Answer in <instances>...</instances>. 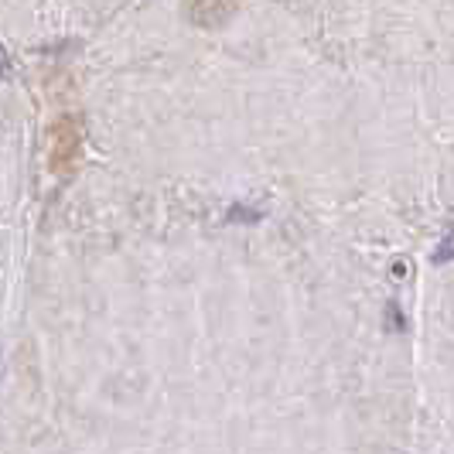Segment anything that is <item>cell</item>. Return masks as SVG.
<instances>
[{"instance_id": "2", "label": "cell", "mask_w": 454, "mask_h": 454, "mask_svg": "<svg viewBox=\"0 0 454 454\" xmlns=\"http://www.w3.org/2000/svg\"><path fill=\"white\" fill-rule=\"evenodd\" d=\"M451 260H454V229H448L444 239H441V246L434 250L431 263H434V267H444V263H451Z\"/></svg>"}, {"instance_id": "6", "label": "cell", "mask_w": 454, "mask_h": 454, "mask_svg": "<svg viewBox=\"0 0 454 454\" xmlns=\"http://www.w3.org/2000/svg\"><path fill=\"white\" fill-rule=\"evenodd\" d=\"M7 69H11V62H7V52L0 48V76H7Z\"/></svg>"}, {"instance_id": "1", "label": "cell", "mask_w": 454, "mask_h": 454, "mask_svg": "<svg viewBox=\"0 0 454 454\" xmlns=\"http://www.w3.org/2000/svg\"><path fill=\"white\" fill-rule=\"evenodd\" d=\"M236 4H212V0H202V4H188V18L192 24H202V28H216V24H226V21L236 14Z\"/></svg>"}, {"instance_id": "5", "label": "cell", "mask_w": 454, "mask_h": 454, "mask_svg": "<svg viewBox=\"0 0 454 454\" xmlns=\"http://www.w3.org/2000/svg\"><path fill=\"white\" fill-rule=\"evenodd\" d=\"M407 270H410V267H407V260H396V263H393V277H396V280H400V277H407Z\"/></svg>"}, {"instance_id": "4", "label": "cell", "mask_w": 454, "mask_h": 454, "mask_svg": "<svg viewBox=\"0 0 454 454\" xmlns=\"http://www.w3.org/2000/svg\"><path fill=\"white\" fill-rule=\"evenodd\" d=\"M260 216H263V212H253V209H243V205H233V209H229V219H233V222H260Z\"/></svg>"}, {"instance_id": "3", "label": "cell", "mask_w": 454, "mask_h": 454, "mask_svg": "<svg viewBox=\"0 0 454 454\" xmlns=\"http://www.w3.org/2000/svg\"><path fill=\"white\" fill-rule=\"evenodd\" d=\"M386 328H390V332H403V328H407V318H403V311H400L396 301L386 304Z\"/></svg>"}]
</instances>
